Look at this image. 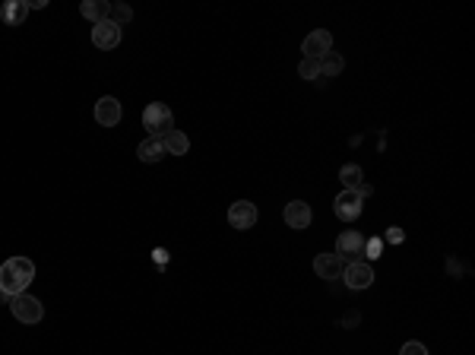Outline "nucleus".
I'll list each match as a JSON object with an SVG mask.
<instances>
[{
	"label": "nucleus",
	"instance_id": "11",
	"mask_svg": "<svg viewBox=\"0 0 475 355\" xmlns=\"http://www.w3.org/2000/svg\"><path fill=\"white\" fill-rule=\"evenodd\" d=\"M314 270H317V276L320 279H339L343 276V270H345V260L343 257L333 251V254H317V260H314Z\"/></svg>",
	"mask_w": 475,
	"mask_h": 355
},
{
	"label": "nucleus",
	"instance_id": "21",
	"mask_svg": "<svg viewBox=\"0 0 475 355\" xmlns=\"http://www.w3.org/2000/svg\"><path fill=\"white\" fill-rule=\"evenodd\" d=\"M361 254L368 257V260H380V254H384V241L380 238H364V251Z\"/></svg>",
	"mask_w": 475,
	"mask_h": 355
},
{
	"label": "nucleus",
	"instance_id": "15",
	"mask_svg": "<svg viewBox=\"0 0 475 355\" xmlns=\"http://www.w3.org/2000/svg\"><path fill=\"white\" fill-rule=\"evenodd\" d=\"M162 143H165V152H172V156H187V152H190V140H187V133H181L178 127H174L172 133H165Z\"/></svg>",
	"mask_w": 475,
	"mask_h": 355
},
{
	"label": "nucleus",
	"instance_id": "6",
	"mask_svg": "<svg viewBox=\"0 0 475 355\" xmlns=\"http://www.w3.org/2000/svg\"><path fill=\"white\" fill-rule=\"evenodd\" d=\"M304 58H314V60H323L333 51V35L327 32V29H317V32H311L308 38H304L301 45Z\"/></svg>",
	"mask_w": 475,
	"mask_h": 355
},
{
	"label": "nucleus",
	"instance_id": "3",
	"mask_svg": "<svg viewBox=\"0 0 475 355\" xmlns=\"http://www.w3.org/2000/svg\"><path fill=\"white\" fill-rule=\"evenodd\" d=\"M10 308H13V314H16V321H23V323H38L41 317H45L41 301L35 295H29V292H19V295L10 298Z\"/></svg>",
	"mask_w": 475,
	"mask_h": 355
},
{
	"label": "nucleus",
	"instance_id": "2",
	"mask_svg": "<svg viewBox=\"0 0 475 355\" xmlns=\"http://www.w3.org/2000/svg\"><path fill=\"white\" fill-rule=\"evenodd\" d=\"M143 127L149 130V137H159V140H162L165 133L174 130L172 108L162 105V102H152V105H146V111H143Z\"/></svg>",
	"mask_w": 475,
	"mask_h": 355
},
{
	"label": "nucleus",
	"instance_id": "9",
	"mask_svg": "<svg viewBox=\"0 0 475 355\" xmlns=\"http://www.w3.org/2000/svg\"><path fill=\"white\" fill-rule=\"evenodd\" d=\"M333 209H336V216L343 219V222H355V219L361 216V209H364V200H361L355 190H343V194L336 197V207Z\"/></svg>",
	"mask_w": 475,
	"mask_h": 355
},
{
	"label": "nucleus",
	"instance_id": "23",
	"mask_svg": "<svg viewBox=\"0 0 475 355\" xmlns=\"http://www.w3.org/2000/svg\"><path fill=\"white\" fill-rule=\"evenodd\" d=\"M402 238H406V235H402L399 225H393V229L386 231V241H393V244H402Z\"/></svg>",
	"mask_w": 475,
	"mask_h": 355
},
{
	"label": "nucleus",
	"instance_id": "19",
	"mask_svg": "<svg viewBox=\"0 0 475 355\" xmlns=\"http://www.w3.org/2000/svg\"><path fill=\"white\" fill-rule=\"evenodd\" d=\"M108 19H111L115 25H127L133 19V10L127 7V3H111V16Z\"/></svg>",
	"mask_w": 475,
	"mask_h": 355
},
{
	"label": "nucleus",
	"instance_id": "17",
	"mask_svg": "<svg viewBox=\"0 0 475 355\" xmlns=\"http://www.w3.org/2000/svg\"><path fill=\"white\" fill-rule=\"evenodd\" d=\"M339 178H343V184H345V190H355L358 184H364V172H361V165H343V172H339Z\"/></svg>",
	"mask_w": 475,
	"mask_h": 355
},
{
	"label": "nucleus",
	"instance_id": "10",
	"mask_svg": "<svg viewBox=\"0 0 475 355\" xmlns=\"http://www.w3.org/2000/svg\"><path fill=\"white\" fill-rule=\"evenodd\" d=\"M121 102L115 99V95H102L99 102H95V121H99L102 127H117L121 124Z\"/></svg>",
	"mask_w": 475,
	"mask_h": 355
},
{
	"label": "nucleus",
	"instance_id": "4",
	"mask_svg": "<svg viewBox=\"0 0 475 355\" xmlns=\"http://www.w3.org/2000/svg\"><path fill=\"white\" fill-rule=\"evenodd\" d=\"M361 251H364V235H358L355 229H345L336 238V254L343 257L345 264H355L361 257Z\"/></svg>",
	"mask_w": 475,
	"mask_h": 355
},
{
	"label": "nucleus",
	"instance_id": "7",
	"mask_svg": "<svg viewBox=\"0 0 475 355\" xmlns=\"http://www.w3.org/2000/svg\"><path fill=\"white\" fill-rule=\"evenodd\" d=\"M257 207L251 203V200H238V203H231L229 207V222H231V229H254L257 225Z\"/></svg>",
	"mask_w": 475,
	"mask_h": 355
},
{
	"label": "nucleus",
	"instance_id": "8",
	"mask_svg": "<svg viewBox=\"0 0 475 355\" xmlns=\"http://www.w3.org/2000/svg\"><path fill=\"white\" fill-rule=\"evenodd\" d=\"M92 45L102 51H111L121 45V25H115L111 19H105V23L92 25Z\"/></svg>",
	"mask_w": 475,
	"mask_h": 355
},
{
	"label": "nucleus",
	"instance_id": "18",
	"mask_svg": "<svg viewBox=\"0 0 475 355\" xmlns=\"http://www.w3.org/2000/svg\"><path fill=\"white\" fill-rule=\"evenodd\" d=\"M343 67H345V60L339 58L336 51H329L327 58L320 60V73H323V76H339V73H343Z\"/></svg>",
	"mask_w": 475,
	"mask_h": 355
},
{
	"label": "nucleus",
	"instance_id": "1",
	"mask_svg": "<svg viewBox=\"0 0 475 355\" xmlns=\"http://www.w3.org/2000/svg\"><path fill=\"white\" fill-rule=\"evenodd\" d=\"M35 279V264L29 257H10L0 264V292H7L10 298L29 289V282Z\"/></svg>",
	"mask_w": 475,
	"mask_h": 355
},
{
	"label": "nucleus",
	"instance_id": "22",
	"mask_svg": "<svg viewBox=\"0 0 475 355\" xmlns=\"http://www.w3.org/2000/svg\"><path fill=\"white\" fill-rule=\"evenodd\" d=\"M399 355H428V349L421 346V343H406V346L399 349Z\"/></svg>",
	"mask_w": 475,
	"mask_h": 355
},
{
	"label": "nucleus",
	"instance_id": "16",
	"mask_svg": "<svg viewBox=\"0 0 475 355\" xmlns=\"http://www.w3.org/2000/svg\"><path fill=\"white\" fill-rule=\"evenodd\" d=\"M3 23L7 25H23L25 16H29V3L25 0H10V3H3Z\"/></svg>",
	"mask_w": 475,
	"mask_h": 355
},
{
	"label": "nucleus",
	"instance_id": "13",
	"mask_svg": "<svg viewBox=\"0 0 475 355\" xmlns=\"http://www.w3.org/2000/svg\"><path fill=\"white\" fill-rule=\"evenodd\" d=\"M80 13L89 19L92 25H99V23H105V19L111 16V3H108V0H82Z\"/></svg>",
	"mask_w": 475,
	"mask_h": 355
},
{
	"label": "nucleus",
	"instance_id": "12",
	"mask_svg": "<svg viewBox=\"0 0 475 355\" xmlns=\"http://www.w3.org/2000/svg\"><path fill=\"white\" fill-rule=\"evenodd\" d=\"M311 219H314V213H311V207H308L304 200H292V203L286 207L288 229H308V225H311Z\"/></svg>",
	"mask_w": 475,
	"mask_h": 355
},
{
	"label": "nucleus",
	"instance_id": "5",
	"mask_svg": "<svg viewBox=\"0 0 475 355\" xmlns=\"http://www.w3.org/2000/svg\"><path fill=\"white\" fill-rule=\"evenodd\" d=\"M343 279L349 289H368L374 282V266L364 264V260H355V264H345L343 270Z\"/></svg>",
	"mask_w": 475,
	"mask_h": 355
},
{
	"label": "nucleus",
	"instance_id": "20",
	"mask_svg": "<svg viewBox=\"0 0 475 355\" xmlns=\"http://www.w3.org/2000/svg\"><path fill=\"white\" fill-rule=\"evenodd\" d=\"M298 73H301L304 80H317V76H323V73H320V60H314V58H301Z\"/></svg>",
	"mask_w": 475,
	"mask_h": 355
},
{
	"label": "nucleus",
	"instance_id": "14",
	"mask_svg": "<svg viewBox=\"0 0 475 355\" xmlns=\"http://www.w3.org/2000/svg\"><path fill=\"white\" fill-rule=\"evenodd\" d=\"M137 156L143 159V162H159V159H165L168 152H165V143L159 140V137H146V140L137 146Z\"/></svg>",
	"mask_w": 475,
	"mask_h": 355
}]
</instances>
